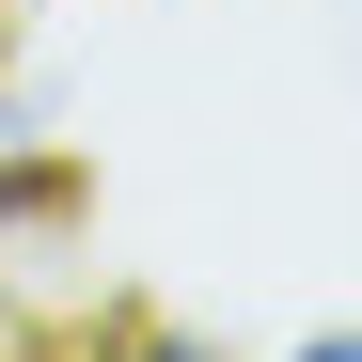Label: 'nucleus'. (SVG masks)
I'll use <instances>...</instances> for the list:
<instances>
[{
    "mask_svg": "<svg viewBox=\"0 0 362 362\" xmlns=\"http://www.w3.org/2000/svg\"><path fill=\"white\" fill-rule=\"evenodd\" d=\"M32 189H47V158L16 142V95H0V205H32Z\"/></svg>",
    "mask_w": 362,
    "mask_h": 362,
    "instance_id": "f257e3e1",
    "label": "nucleus"
},
{
    "mask_svg": "<svg viewBox=\"0 0 362 362\" xmlns=\"http://www.w3.org/2000/svg\"><path fill=\"white\" fill-rule=\"evenodd\" d=\"M32 16H79V0H32Z\"/></svg>",
    "mask_w": 362,
    "mask_h": 362,
    "instance_id": "f03ea898",
    "label": "nucleus"
}]
</instances>
